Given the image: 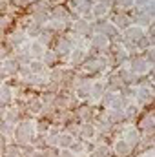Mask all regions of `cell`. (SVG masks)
I'll list each match as a JSON object with an SVG mask.
<instances>
[{"label": "cell", "mask_w": 155, "mask_h": 157, "mask_svg": "<svg viewBox=\"0 0 155 157\" xmlns=\"http://www.w3.org/2000/svg\"><path fill=\"white\" fill-rule=\"evenodd\" d=\"M31 137H33V124H31L29 121L20 122L18 128H17V132H15V139H17V143L26 144V143H29Z\"/></svg>", "instance_id": "cell-1"}, {"label": "cell", "mask_w": 155, "mask_h": 157, "mask_svg": "<svg viewBox=\"0 0 155 157\" xmlns=\"http://www.w3.org/2000/svg\"><path fill=\"white\" fill-rule=\"evenodd\" d=\"M124 33H126V39L130 40V42H135V44L141 42V40L146 37L144 35V29L141 26H130V28L124 29Z\"/></svg>", "instance_id": "cell-2"}, {"label": "cell", "mask_w": 155, "mask_h": 157, "mask_svg": "<svg viewBox=\"0 0 155 157\" xmlns=\"http://www.w3.org/2000/svg\"><path fill=\"white\" fill-rule=\"evenodd\" d=\"M148 70H150V64H148L144 59H135L133 64H131V73L141 75V73H146Z\"/></svg>", "instance_id": "cell-3"}, {"label": "cell", "mask_w": 155, "mask_h": 157, "mask_svg": "<svg viewBox=\"0 0 155 157\" xmlns=\"http://www.w3.org/2000/svg\"><path fill=\"white\" fill-rule=\"evenodd\" d=\"M28 48H29V49H26L28 57H35V59H40V57L44 55V46L40 44L39 40H37V42H31Z\"/></svg>", "instance_id": "cell-4"}, {"label": "cell", "mask_w": 155, "mask_h": 157, "mask_svg": "<svg viewBox=\"0 0 155 157\" xmlns=\"http://www.w3.org/2000/svg\"><path fill=\"white\" fill-rule=\"evenodd\" d=\"M130 152H131V146L122 139V141H117L115 143V154L119 157H126V155H130Z\"/></svg>", "instance_id": "cell-5"}, {"label": "cell", "mask_w": 155, "mask_h": 157, "mask_svg": "<svg viewBox=\"0 0 155 157\" xmlns=\"http://www.w3.org/2000/svg\"><path fill=\"white\" fill-rule=\"evenodd\" d=\"M124 141H126L130 146H135V144L141 141V133H139L135 128H130V130L126 132V139H124Z\"/></svg>", "instance_id": "cell-6"}, {"label": "cell", "mask_w": 155, "mask_h": 157, "mask_svg": "<svg viewBox=\"0 0 155 157\" xmlns=\"http://www.w3.org/2000/svg\"><path fill=\"white\" fill-rule=\"evenodd\" d=\"M71 143H73V137L70 135V133H59L57 135V146H60V148H70L71 146Z\"/></svg>", "instance_id": "cell-7"}, {"label": "cell", "mask_w": 155, "mask_h": 157, "mask_svg": "<svg viewBox=\"0 0 155 157\" xmlns=\"http://www.w3.org/2000/svg\"><path fill=\"white\" fill-rule=\"evenodd\" d=\"M108 37H104L102 33H99V35H93V39H91V44L97 48V49H104V48H108Z\"/></svg>", "instance_id": "cell-8"}, {"label": "cell", "mask_w": 155, "mask_h": 157, "mask_svg": "<svg viewBox=\"0 0 155 157\" xmlns=\"http://www.w3.org/2000/svg\"><path fill=\"white\" fill-rule=\"evenodd\" d=\"M71 51V42L68 39H60L59 40V46H57V55H68Z\"/></svg>", "instance_id": "cell-9"}, {"label": "cell", "mask_w": 155, "mask_h": 157, "mask_svg": "<svg viewBox=\"0 0 155 157\" xmlns=\"http://www.w3.org/2000/svg\"><path fill=\"white\" fill-rule=\"evenodd\" d=\"M20 70V64H17L15 60H4L2 62V71L4 73H17Z\"/></svg>", "instance_id": "cell-10"}, {"label": "cell", "mask_w": 155, "mask_h": 157, "mask_svg": "<svg viewBox=\"0 0 155 157\" xmlns=\"http://www.w3.org/2000/svg\"><path fill=\"white\" fill-rule=\"evenodd\" d=\"M137 99H139L141 102H150V101L153 99V93H152L150 88H141V90L137 91Z\"/></svg>", "instance_id": "cell-11"}, {"label": "cell", "mask_w": 155, "mask_h": 157, "mask_svg": "<svg viewBox=\"0 0 155 157\" xmlns=\"http://www.w3.org/2000/svg\"><path fill=\"white\" fill-rule=\"evenodd\" d=\"M80 135L84 137V139H93V135H95V128H93V124H82V128H80Z\"/></svg>", "instance_id": "cell-12"}, {"label": "cell", "mask_w": 155, "mask_h": 157, "mask_svg": "<svg viewBox=\"0 0 155 157\" xmlns=\"http://www.w3.org/2000/svg\"><path fill=\"white\" fill-rule=\"evenodd\" d=\"M13 91H11V88L9 86H2L0 88V101L2 102H6V104H9L11 102V99H13V95H11Z\"/></svg>", "instance_id": "cell-13"}, {"label": "cell", "mask_w": 155, "mask_h": 157, "mask_svg": "<svg viewBox=\"0 0 155 157\" xmlns=\"http://www.w3.org/2000/svg\"><path fill=\"white\" fill-rule=\"evenodd\" d=\"M130 24H131V20H130L126 15H117L115 17V24H113V26H119V28L126 29V28H130Z\"/></svg>", "instance_id": "cell-14"}, {"label": "cell", "mask_w": 155, "mask_h": 157, "mask_svg": "<svg viewBox=\"0 0 155 157\" xmlns=\"http://www.w3.org/2000/svg\"><path fill=\"white\" fill-rule=\"evenodd\" d=\"M106 13H108V6H106V4H97V6H93V17H95V18H102Z\"/></svg>", "instance_id": "cell-15"}, {"label": "cell", "mask_w": 155, "mask_h": 157, "mask_svg": "<svg viewBox=\"0 0 155 157\" xmlns=\"http://www.w3.org/2000/svg\"><path fill=\"white\" fill-rule=\"evenodd\" d=\"M102 91H104V84H102V82H95V84H91V90H89L91 97H100Z\"/></svg>", "instance_id": "cell-16"}, {"label": "cell", "mask_w": 155, "mask_h": 157, "mask_svg": "<svg viewBox=\"0 0 155 157\" xmlns=\"http://www.w3.org/2000/svg\"><path fill=\"white\" fill-rule=\"evenodd\" d=\"M42 70H44V64H42L40 60H31V62H29V71H31L33 75L42 73Z\"/></svg>", "instance_id": "cell-17"}, {"label": "cell", "mask_w": 155, "mask_h": 157, "mask_svg": "<svg viewBox=\"0 0 155 157\" xmlns=\"http://www.w3.org/2000/svg\"><path fill=\"white\" fill-rule=\"evenodd\" d=\"M141 126H142L144 130H148V132L153 130V113H148L146 117L142 119V121H141Z\"/></svg>", "instance_id": "cell-18"}, {"label": "cell", "mask_w": 155, "mask_h": 157, "mask_svg": "<svg viewBox=\"0 0 155 157\" xmlns=\"http://www.w3.org/2000/svg\"><path fill=\"white\" fill-rule=\"evenodd\" d=\"M75 29H77L78 35H86L88 29H89V24H88L86 20H78L77 24H75Z\"/></svg>", "instance_id": "cell-19"}, {"label": "cell", "mask_w": 155, "mask_h": 157, "mask_svg": "<svg viewBox=\"0 0 155 157\" xmlns=\"http://www.w3.org/2000/svg\"><path fill=\"white\" fill-rule=\"evenodd\" d=\"M28 110H29L31 113H39L40 110H42V101H39V99H37V101H31V102L28 104Z\"/></svg>", "instance_id": "cell-20"}, {"label": "cell", "mask_w": 155, "mask_h": 157, "mask_svg": "<svg viewBox=\"0 0 155 157\" xmlns=\"http://www.w3.org/2000/svg\"><path fill=\"white\" fill-rule=\"evenodd\" d=\"M82 59H84V51H82L80 48L73 49V53H71V64H77V62H80Z\"/></svg>", "instance_id": "cell-21"}, {"label": "cell", "mask_w": 155, "mask_h": 157, "mask_svg": "<svg viewBox=\"0 0 155 157\" xmlns=\"http://www.w3.org/2000/svg\"><path fill=\"white\" fill-rule=\"evenodd\" d=\"M42 57L46 59V62H47L49 66H53V64L57 62V53H55V51H44Z\"/></svg>", "instance_id": "cell-22"}, {"label": "cell", "mask_w": 155, "mask_h": 157, "mask_svg": "<svg viewBox=\"0 0 155 157\" xmlns=\"http://www.w3.org/2000/svg\"><path fill=\"white\" fill-rule=\"evenodd\" d=\"M24 39H26V37H24V33H13V35L9 37V42H11L13 46H18V44H22V42H24Z\"/></svg>", "instance_id": "cell-23"}, {"label": "cell", "mask_w": 155, "mask_h": 157, "mask_svg": "<svg viewBox=\"0 0 155 157\" xmlns=\"http://www.w3.org/2000/svg\"><path fill=\"white\" fill-rule=\"evenodd\" d=\"M95 157H110V148L106 144H100L95 152Z\"/></svg>", "instance_id": "cell-24"}, {"label": "cell", "mask_w": 155, "mask_h": 157, "mask_svg": "<svg viewBox=\"0 0 155 157\" xmlns=\"http://www.w3.org/2000/svg\"><path fill=\"white\" fill-rule=\"evenodd\" d=\"M9 124H11V122H6V121H4V122H0V133H2V135H4V133L13 135V128H11Z\"/></svg>", "instance_id": "cell-25"}, {"label": "cell", "mask_w": 155, "mask_h": 157, "mask_svg": "<svg viewBox=\"0 0 155 157\" xmlns=\"http://www.w3.org/2000/svg\"><path fill=\"white\" fill-rule=\"evenodd\" d=\"M78 117H80V119H84V121H86V119H89V117H91V110H89L88 106L80 108V110H78Z\"/></svg>", "instance_id": "cell-26"}, {"label": "cell", "mask_w": 155, "mask_h": 157, "mask_svg": "<svg viewBox=\"0 0 155 157\" xmlns=\"http://www.w3.org/2000/svg\"><path fill=\"white\" fill-rule=\"evenodd\" d=\"M117 4H119L120 9H128V7L133 6V0H117Z\"/></svg>", "instance_id": "cell-27"}, {"label": "cell", "mask_w": 155, "mask_h": 157, "mask_svg": "<svg viewBox=\"0 0 155 157\" xmlns=\"http://www.w3.org/2000/svg\"><path fill=\"white\" fill-rule=\"evenodd\" d=\"M9 24H11V20H9V17H2V18H0V31H2L4 28H7Z\"/></svg>", "instance_id": "cell-28"}, {"label": "cell", "mask_w": 155, "mask_h": 157, "mask_svg": "<svg viewBox=\"0 0 155 157\" xmlns=\"http://www.w3.org/2000/svg\"><path fill=\"white\" fill-rule=\"evenodd\" d=\"M13 2H15V6H20V7H24V6L29 4V0H13Z\"/></svg>", "instance_id": "cell-29"}, {"label": "cell", "mask_w": 155, "mask_h": 157, "mask_svg": "<svg viewBox=\"0 0 155 157\" xmlns=\"http://www.w3.org/2000/svg\"><path fill=\"white\" fill-rule=\"evenodd\" d=\"M57 157H75V155H73L71 152H68V150H62V152H60Z\"/></svg>", "instance_id": "cell-30"}]
</instances>
